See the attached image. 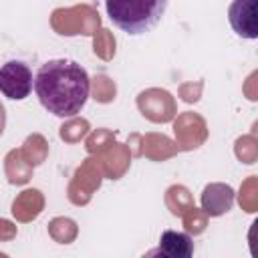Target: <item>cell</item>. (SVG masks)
I'll return each mask as SVG.
<instances>
[{"label":"cell","instance_id":"8992f818","mask_svg":"<svg viewBox=\"0 0 258 258\" xmlns=\"http://www.w3.org/2000/svg\"><path fill=\"white\" fill-rule=\"evenodd\" d=\"M159 252L167 258H189L194 254V240L185 232L165 230L159 238Z\"/></svg>","mask_w":258,"mask_h":258},{"label":"cell","instance_id":"6da1fadb","mask_svg":"<svg viewBox=\"0 0 258 258\" xmlns=\"http://www.w3.org/2000/svg\"><path fill=\"white\" fill-rule=\"evenodd\" d=\"M34 93L54 117L69 119L83 111L91 93V79L83 64L71 58H50L34 75Z\"/></svg>","mask_w":258,"mask_h":258},{"label":"cell","instance_id":"5b68a950","mask_svg":"<svg viewBox=\"0 0 258 258\" xmlns=\"http://www.w3.org/2000/svg\"><path fill=\"white\" fill-rule=\"evenodd\" d=\"M234 189L224 183H212L202 194V206L210 216H220L232 208Z\"/></svg>","mask_w":258,"mask_h":258},{"label":"cell","instance_id":"277c9868","mask_svg":"<svg viewBox=\"0 0 258 258\" xmlns=\"http://www.w3.org/2000/svg\"><path fill=\"white\" fill-rule=\"evenodd\" d=\"M258 0H234L228 8V20L232 30L248 40L258 36V16H256Z\"/></svg>","mask_w":258,"mask_h":258},{"label":"cell","instance_id":"3957f363","mask_svg":"<svg viewBox=\"0 0 258 258\" xmlns=\"http://www.w3.org/2000/svg\"><path fill=\"white\" fill-rule=\"evenodd\" d=\"M34 89V77L26 62L8 60L0 67V93L12 101L26 99Z\"/></svg>","mask_w":258,"mask_h":258},{"label":"cell","instance_id":"7a4b0ae2","mask_svg":"<svg viewBox=\"0 0 258 258\" xmlns=\"http://www.w3.org/2000/svg\"><path fill=\"white\" fill-rule=\"evenodd\" d=\"M169 0H105L109 20L131 36L153 30L167 10Z\"/></svg>","mask_w":258,"mask_h":258}]
</instances>
